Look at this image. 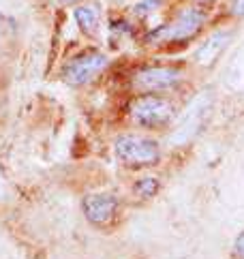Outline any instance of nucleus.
<instances>
[{"label": "nucleus", "mask_w": 244, "mask_h": 259, "mask_svg": "<svg viewBox=\"0 0 244 259\" xmlns=\"http://www.w3.org/2000/svg\"><path fill=\"white\" fill-rule=\"evenodd\" d=\"M236 255H238V259H244V231L236 240Z\"/></svg>", "instance_id": "nucleus-14"}, {"label": "nucleus", "mask_w": 244, "mask_h": 259, "mask_svg": "<svg viewBox=\"0 0 244 259\" xmlns=\"http://www.w3.org/2000/svg\"><path fill=\"white\" fill-rule=\"evenodd\" d=\"M118 201L114 195H88L84 199V214L92 223H107L116 214Z\"/></svg>", "instance_id": "nucleus-7"}, {"label": "nucleus", "mask_w": 244, "mask_h": 259, "mask_svg": "<svg viewBox=\"0 0 244 259\" xmlns=\"http://www.w3.org/2000/svg\"><path fill=\"white\" fill-rule=\"evenodd\" d=\"M227 81L233 88H244V48L236 54V58L231 62L229 73H227Z\"/></svg>", "instance_id": "nucleus-10"}, {"label": "nucleus", "mask_w": 244, "mask_h": 259, "mask_svg": "<svg viewBox=\"0 0 244 259\" xmlns=\"http://www.w3.org/2000/svg\"><path fill=\"white\" fill-rule=\"evenodd\" d=\"M116 152L131 167L154 165L161 159V150H158L156 142L146 140V137H139V135H122L116 142Z\"/></svg>", "instance_id": "nucleus-2"}, {"label": "nucleus", "mask_w": 244, "mask_h": 259, "mask_svg": "<svg viewBox=\"0 0 244 259\" xmlns=\"http://www.w3.org/2000/svg\"><path fill=\"white\" fill-rule=\"evenodd\" d=\"M208 112H210V97L204 95L199 99H195L193 103L186 107V112L182 116V124L178 126V131L172 137V142H176V144L184 142V140H189L195 131H199V126L206 120V116H208Z\"/></svg>", "instance_id": "nucleus-6"}, {"label": "nucleus", "mask_w": 244, "mask_h": 259, "mask_svg": "<svg viewBox=\"0 0 244 259\" xmlns=\"http://www.w3.org/2000/svg\"><path fill=\"white\" fill-rule=\"evenodd\" d=\"M131 116L139 126L146 128H158L170 122L172 118V105L161 97H150L144 95L133 101L131 105Z\"/></svg>", "instance_id": "nucleus-3"}, {"label": "nucleus", "mask_w": 244, "mask_h": 259, "mask_svg": "<svg viewBox=\"0 0 244 259\" xmlns=\"http://www.w3.org/2000/svg\"><path fill=\"white\" fill-rule=\"evenodd\" d=\"M105 67H107V56H103L101 52H88V54H82V56L73 58L62 69V77L71 86H84L95 79L97 75H101Z\"/></svg>", "instance_id": "nucleus-4"}, {"label": "nucleus", "mask_w": 244, "mask_h": 259, "mask_svg": "<svg viewBox=\"0 0 244 259\" xmlns=\"http://www.w3.org/2000/svg\"><path fill=\"white\" fill-rule=\"evenodd\" d=\"M206 24V13L197 7H184L182 11L174 15L172 22H167L161 28H156L148 34V41L154 45L161 43H182L189 41L204 28Z\"/></svg>", "instance_id": "nucleus-1"}, {"label": "nucleus", "mask_w": 244, "mask_h": 259, "mask_svg": "<svg viewBox=\"0 0 244 259\" xmlns=\"http://www.w3.org/2000/svg\"><path fill=\"white\" fill-rule=\"evenodd\" d=\"M156 191H158L156 178H142V180L135 184V193H137L139 197H152Z\"/></svg>", "instance_id": "nucleus-11"}, {"label": "nucleus", "mask_w": 244, "mask_h": 259, "mask_svg": "<svg viewBox=\"0 0 244 259\" xmlns=\"http://www.w3.org/2000/svg\"><path fill=\"white\" fill-rule=\"evenodd\" d=\"M158 7H161V0H139V3H135L133 11L137 15H150V13H154Z\"/></svg>", "instance_id": "nucleus-12"}, {"label": "nucleus", "mask_w": 244, "mask_h": 259, "mask_svg": "<svg viewBox=\"0 0 244 259\" xmlns=\"http://www.w3.org/2000/svg\"><path fill=\"white\" fill-rule=\"evenodd\" d=\"M229 41H231V32H225V30L223 32H214L212 36H208V39L197 48L195 60L201 62V64H212L223 54V50L229 45Z\"/></svg>", "instance_id": "nucleus-8"}, {"label": "nucleus", "mask_w": 244, "mask_h": 259, "mask_svg": "<svg viewBox=\"0 0 244 259\" xmlns=\"http://www.w3.org/2000/svg\"><path fill=\"white\" fill-rule=\"evenodd\" d=\"M73 15H75V22H77L79 30H82L84 34L92 36V34L97 32L99 22H101V15H99V9H97V7H92V5H82V7L75 9Z\"/></svg>", "instance_id": "nucleus-9"}, {"label": "nucleus", "mask_w": 244, "mask_h": 259, "mask_svg": "<svg viewBox=\"0 0 244 259\" xmlns=\"http://www.w3.org/2000/svg\"><path fill=\"white\" fill-rule=\"evenodd\" d=\"M231 13H233V15H238V17H244V0H233Z\"/></svg>", "instance_id": "nucleus-13"}, {"label": "nucleus", "mask_w": 244, "mask_h": 259, "mask_svg": "<svg viewBox=\"0 0 244 259\" xmlns=\"http://www.w3.org/2000/svg\"><path fill=\"white\" fill-rule=\"evenodd\" d=\"M182 79V73L174 67H148L135 73L133 84L142 92H163L174 88Z\"/></svg>", "instance_id": "nucleus-5"}, {"label": "nucleus", "mask_w": 244, "mask_h": 259, "mask_svg": "<svg viewBox=\"0 0 244 259\" xmlns=\"http://www.w3.org/2000/svg\"><path fill=\"white\" fill-rule=\"evenodd\" d=\"M58 3H62V5H77V3H82V0H58Z\"/></svg>", "instance_id": "nucleus-15"}]
</instances>
